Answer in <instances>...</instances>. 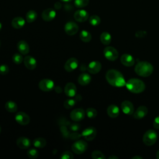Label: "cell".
Here are the masks:
<instances>
[{"instance_id":"cell-46","label":"cell","mask_w":159,"mask_h":159,"mask_svg":"<svg viewBox=\"0 0 159 159\" xmlns=\"http://www.w3.org/2000/svg\"><path fill=\"white\" fill-rule=\"evenodd\" d=\"M156 157L157 159H159V150L157 151V152L156 153Z\"/></svg>"},{"instance_id":"cell-1","label":"cell","mask_w":159,"mask_h":159,"mask_svg":"<svg viewBox=\"0 0 159 159\" xmlns=\"http://www.w3.org/2000/svg\"><path fill=\"white\" fill-rule=\"evenodd\" d=\"M106 79L111 86L115 87H122L125 85L126 83L122 74L115 69H111L107 71Z\"/></svg>"},{"instance_id":"cell-42","label":"cell","mask_w":159,"mask_h":159,"mask_svg":"<svg viewBox=\"0 0 159 159\" xmlns=\"http://www.w3.org/2000/svg\"><path fill=\"white\" fill-rule=\"evenodd\" d=\"M153 125L155 129H159V116H157L154 119L153 122Z\"/></svg>"},{"instance_id":"cell-6","label":"cell","mask_w":159,"mask_h":159,"mask_svg":"<svg viewBox=\"0 0 159 159\" xmlns=\"http://www.w3.org/2000/svg\"><path fill=\"white\" fill-rule=\"evenodd\" d=\"M105 58L109 61H115L119 57V53L117 50L113 47L107 46L104 48L103 51Z\"/></svg>"},{"instance_id":"cell-36","label":"cell","mask_w":159,"mask_h":159,"mask_svg":"<svg viewBox=\"0 0 159 159\" xmlns=\"http://www.w3.org/2000/svg\"><path fill=\"white\" fill-rule=\"evenodd\" d=\"M91 157L93 159H105V156L101 151L94 150L91 153Z\"/></svg>"},{"instance_id":"cell-3","label":"cell","mask_w":159,"mask_h":159,"mask_svg":"<svg viewBox=\"0 0 159 159\" xmlns=\"http://www.w3.org/2000/svg\"><path fill=\"white\" fill-rule=\"evenodd\" d=\"M135 72L140 76L147 77L152 75L153 71V66L147 61H140L135 66Z\"/></svg>"},{"instance_id":"cell-10","label":"cell","mask_w":159,"mask_h":159,"mask_svg":"<svg viewBox=\"0 0 159 159\" xmlns=\"http://www.w3.org/2000/svg\"><path fill=\"white\" fill-rule=\"evenodd\" d=\"M15 120L19 124L26 125L30 122V117L27 114L24 112H18L15 116Z\"/></svg>"},{"instance_id":"cell-7","label":"cell","mask_w":159,"mask_h":159,"mask_svg":"<svg viewBox=\"0 0 159 159\" xmlns=\"http://www.w3.org/2000/svg\"><path fill=\"white\" fill-rule=\"evenodd\" d=\"M39 88L40 90L45 92L50 91L54 88V82L50 79H43L39 82Z\"/></svg>"},{"instance_id":"cell-12","label":"cell","mask_w":159,"mask_h":159,"mask_svg":"<svg viewBox=\"0 0 159 159\" xmlns=\"http://www.w3.org/2000/svg\"><path fill=\"white\" fill-rule=\"evenodd\" d=\"M78 66V61L76 58L72 57L66 60L64 65L65 70L68 72H71L75 70Z\"/></svg>"},{"instance_id":"cell-44","label":"cell","mask_w":159,"mask_h":159,"mask_svg":"<svg viewBox=\"0 0 159 159\" xmlns=\"http://www.w3.org/2000/svg\"><path fill=\"white\" fill-rule=\"evenodd\" d=\"M143 158L140 156H135L132 158V159H142Z\"/></svg>"},{"instance_id":"cell-25","label":"cell","mask_w":159,"mask_h":159,"mask_svg":"<svg viewBox=\"0 0 159 159\" xmlns=\"http://www.w3.org/2000/svg\"><path fill=\"white\" fill-rule=\"evenodd\" d=\"M25 21L21 17H14L11 22L12 26L16 29H19L22 28L25 25Z\"/></svg>"},{"instance_id":"cell-14","label":"cell","mask_w":159,"mask_h":159,"mask_svg":"<svg viewBox=\"0 0 159 159\" xmlns=\"http://www.w3.org/2000/svg\"><path fill=\"white\" fill-rule=\"evenodd\" d=\"M74 18L77 22H83L87 20L89 18V14L84 9H79L75 12Z\"/></svg>"},{"instance_id":"cell-31","label":"cell","mask_w":159,"mask_h":159,"mask_svg":"<svg viewBox=\"0 0 159 159\" xmlns=\"http://www.w3.org/2000/svg\"><path fill=\"white\" fill-rule=\"evenodd\" d=\"M89 22L93 26H97L101 23V19L97 15H93L89 17Z\"/></svg>"},{"instance_id":"cell-23","label":"cell","mask_w":159,"mask_h":159,"mask_svg":"<svg viewBox=\"0 0 159 159\" xmlns=\"http://www.w3.org/2000/svg\"><path fill=\"white\" fill-rule=\"evenodd\" d=\"M91 81V76L88 73H83L79 75L78 78V82L81 86H86L90 83Z\"/></svg>"},{"instance_id":"cell-43","label":"cell","mask_w":159,"mask_h":159,"mask_svg":"<svg viewBox=\"0 0 159 159\" xmlns=\"http://www.w3.org/2000/svg\"><path fill=\"white\" fill-rule=\"evenodd\" d=\"M119 158L115 155H111L108 157V159H118Z\"/></svg>"},{"instance_id":"cell-30","label":"cell","mask_w":159,"mask_h":159,"mask_svg":"<svg viewBox=\"0 0 159 159\" xmlns=\"http://www.w3.org/2000/svg\"><path fill=\"white\" fill-rule=\"evenodd\" d=\"M80 38L81 40L84 42H89L91 41V40L92 39V36H91V34H90V32H89L87 30H83L80 32Z\"/></svg>"},{"instance_id":"cell-29","label":"cell","mask_w":159,"mask_h":159,"mask_svg":"<svg viewBox=\"0 0 159 159\" xmlns=\"http://www.w3.org/2000/svg\"><path fill=\"white\" fill-rule=\"evenodd\" d=\"M37 17V14L34 10L29 11L25 15L26 20L29 23H32L34 22L36 20Z\"/></svg>"},{"instance_id":"cell-18","label":"cell","mask_w":159,"mask_h":159,"mask_svg":"<svg viewBox=\"0 0 159 159\" xmlns=\"http://www.w3.org/2000/svg\"><path fill=\"white\" fill-rule=\"evenodd\" d=\"M101 68L102 65L99 61H93L88 64L87 70L91 74H96L101 71Z\"/></svg>"},{"instance_id":"cell-13","label":"cell","mask_w":159,"mask_h":159,"mask_svg":"<svg viewBox=\"0 0 159 159\" xmlns=\"http://www.w3.org/2000/svg\"><path fill=\"white\" fill-rule=\"evenodd\" d=\"M121 109L122 112L126 115H132L134 112V107L133 104L127 100L124 101L121 105Z\"/></svg>"},{"instance_id":"cell-48","label":"cell","mask_w":159,"mask_h":159,"mask_svg":"<svg viewBox=\"0 0 159 159\" xmlns=\"http://www.w3.org/2000/svg\"><path fill=\"white\" fill-rule=\"evenodd\" d=\"M1 127H0V133H1Z\"/></svg>"},{"instance_id":"cell-11","label":"cell","mask_w":159,"mask_h":159,"mask_svg":"<svg viewBox=\"0 0 159 159\" xmlns=\"http://www.w3.org/2000/svg\"><path fill=\"white\" fill-rule=\"evenodd\" d=\"M64 29L68 35H74L78 32L79 27L75 22L70 21L65 24Z\"/></svg>"},{"instance_id":"cell-49","label":"cell","mask_w":159,"mask_h":159,"mask_svg":"<svg viewBox=\"0 0 159 159\" xmlns=\"http://www.w3.org/2000/svg\"><path fill=\"white\" fill-rule=\"evenodd\" d=\"M0 46H1V41H0Z\"/></svg>"},{"instance_id":"cell-24","label":"cell","mask_w":159,"mask_h":159,"mask_svg":"<svg viewBox=\"0 0 159 159\" xmlns=\"http://www.w3.org/2000/svg\"><path fill=\"white\" fill-rule=\"evenodd\" d=\"M107 114L111 118H116L119 114V109L116 104H111L107 109Z\"/></svg>"},{"instance_id":"cell-2","label":"cell","mask_w":159,"mask_h":159,"mask_svg":"<svg viewBox=\"0 0 159 159\" xmlns=\"http://www.w3.org/2000/svg\"><path fill=\"white\" fill-rule=\"evenodd\" d=\"M127 89L131 93L138 94L143 92L145 89L144 82L137 78L129 79L125 85Z\"/></svg>"},{"instance_id":"cell-26","label":"cell","mask_w":159,"mask_h":159,"mask_svg":"<svg viewBox=\"0 0 159 159\" xmlns=\"http://www.w3.org/2000/svg\"><path fill=\"white\" fill-rule=\"evenodd\" d=\"M112 37L111 34L107 32H103L100 35V40L104 45H109L111 42Z\"/></svg>"},{"instance_id":"cell-39","label":"cell","mask_w":159,"mask_h":159,"mask_svg":"<svg viewBox=\"0 0 159 159\" xmlns=\"http://www.w3.org/2000/svg\"><path fill=\"white\" fill-rule=\"evenodd\" d=\"M61 159H72L73 158V155L71 152L69 151H65L63 152L60 156Z\"/></svg>"},{"instance_id":"cell-33","label":"cell","mask_w":159,"mask_h":159,"mask_svg":"<svg viewBox=\"0 0 159 159\" xmlns=\"http://www.w3.org/2000/svg\"><path fill=\"white\" fill-rule=\"evenodd\" d=\"M76 101L75 99H72V98H69L66 99L64 102H63V106L65 108L67 109H70L71 108H72L76 104Z\"/></svg>"},{"instance_id":"cell-4","label":"cell","mask_w":159,"mask_h":159,"mask_svg":"<svg viewBox=\"0 0 159 159\" xmlns=\"http://www.w3.org/2000/svg\"><path fill=\"white\" fill-rule=\"evenodd\" d=\"M158 135L157 132L153 129H149L143 134L142 140L146 145L152 146L156 143Z\"/></svg>"},{"instance_id":"cell-8","label":"cell","mask_w":159,"mask_h":159,"mask_svg":"<svg viewBox=\"0 0 159 159\" xmlns=\"http://www.w3.org/2000/svg\"><path fill=\"white\" fill-rule=\"evenodd\" d=\"M86 112L82 108H77L72 110L70 112V118L72 120L79 122L82 120L85 117Z\"/></svg>"},{"instance_id":"cell-15","label":"cell","mask_w":159,"mask_h":159,"mask_svg":"<svg viewBox=\"0 0 159 159\" xmlns=\"http://www.w3.org/2000/svg\"><path fill=\"white\" fill-rule=\"evenodd\" d=\"M56 16V12L53 9L48 8L45 9L42 13V18L47 22L52 21Z\"/></svg>"},{"instance_id":"cell-34","label":"cell","mask_w":159,"mask_h":159,"mask_svg":"<svg viewBox=\"0 0 159 159\" xmlns=\"http://www.w3.org/2000/svg\"><path fill=\"white\" fill-rule=\"evenodd\" d=\"M27 155L29 158L31 159H34L38 157L39 156V152L38 150L35 148H32L28 149L27 152Z\"/></svg>"},{"instance_id":"cell-16","label":"cell","mask_w":159,"mask_h":159,"mask_svg":"<svg viewBox=\"0 0 159 159\" xmlns=\"http://www.w3.org/2000/svg\"><path fill=\"white\" fill-rule=\"evenodd\" d=\"M23 61H24L25 66L30 70H34L36 68L37 65L35 58L30 55L25 56V58H24Z\"/></svg>"},{"instance_id":"cell-9","label":"cell","mask_w":159,"mask_h":159,"mask_svg":"<svg viewBox=\"0 0 159 159\" xmlns=\"http://www.w3.org/2000/svg\"><path fill=\"white\" fill-rule=\"evenodd\" d=\"M97 134L96 129L93 127H89L84 129L82 132L81 135L84 139L88 141H91L94 139Z\"/></svg>"},{"instance_id":"cell-20","label":"cell","mask_w":159,"mask_h":159,"mask_svg":"<svg viewBox=\"0 0 159 159\" xmlns=\"http://www.w3.org/2000/svg\"><path fill=\"white\" fill-rule=\"evenodd\" d=\"M148 113V108L145 106H139L133 113V116L135 119H142L147 116Z\"/></svg>"},{"instance_id":"cell-47","label":"cell","mask_w":159,"mask_h":159,"mask_svg":"<svg viewBox=\"0 0 159 159\" xmlns=\"http://www.w3.org/2000/svg\"><path fill=\"white\" fill-rule=\"evenodd\" d=\"M1 29H2V24L0 22V30H1Z\"/></svg>"},{"instance_id":"cell-38","label":"cell","mask_w":159,"mask_h":159,"mask_svg":"<svg viewBox=\"0 0 159 159\" xmlns=\"http://www.w3.org/2000/svg\"><path fill=\"white\" fill-rule=\"evenodd\" d=\"M9 71V66L6 64H2L0 65V75H6Z\"/></svg>"},{"instance_id":"cell-41","label":"cell","mask_w":159,"mask_h":159,"mask_svg":"<svg viewBox=\"0 0 159 159\" xmlns=\"http://www.w3.org/2000/svg\"><path fill=\"white\" fill-rule=\"evenodd\" d=\"M70 128L71 130L74 132H76L80 129V125L78 123H73L70 125Z\"/></svg>"},{"instance_id":"cell-32","label":"cell","mask_w":159,"mask_h":159,"mask_svg":"<svg viewBox=\"0 0 159 159\" xmlns=\"http://www.w3.org/2000/svg\"><path fill=\"white\" fill-rule=\"evenodd\" d=\"M12 61L15 64L19 65V64H20L24 61V58H23V57H22L21 53H14L12 55Z\"/></svg>"},{"instance_id":"cell-27","label":"cell","mask_w":159,"mask_h":159,"mask_svg":"<svg viewBox=\"0 0 159 159\" xmlns=\"http://www.w3.org/2000/svg\"><path fill=\"white\" fill-rule=\"evenodd\" d=\"M32 143L35 147L41 148H43L46 145L47 141L44 138L38 137L35 139L33 140Z\"/></svg>"},{"instance_id":"cell-19","label":"cell","mask_w":159,"mask_h":159,"mask_svg":"<svg viewBox=\"0 0 159 159\" xmlns=\"http://www.w3.org/2000/svg\"><path fill=\"white\" fill-rule=\"evenodd\" d=\"M16 145L20 149H27L31 145V141L29 138L20 137L17 139Z\"/></svg>"},{"instance_id":"cell-28","label":"cell","mask_w":159,"mask_h":159,"mask_svg":"<svg viewBox=\"0 0 159 159\" xmlns=\"http://www.w3.org/2000/svg\"><path fill=\"white\" fill-rule=\"evenodd\" d=\"M17 104L12 101H9L5 104V109L7 111L9 112H15L17 111Z\"/></svg>"},{"instance_id":"cell-22","label":"cell","mask_w":159,"mask_h":159,"mask_svg":"<svg viewBox=\"0 0 159 159\" xmlns=\"http://www.w3.org/2000/svg\"><path fill=\"white\" fill-rule=\"evenodd\" d=\"M17 48L20 53L22 55H27L29 52V46L27 42L25 40H21L17 43Z\"/></svg>"},{"instance_id":"cell-40","label":"cell","mask_w":159,"mask_h":159,"mask_svg":"<svg viewBox=\"0 0 159 159\" xmlns=\"http://www.w3.org/2000/svg\"><path fill=\"white\" fill-rule=\"evenodd\" d=\"M147 32L145 30H138L135 33V37L137 38H143L147 35Z\"/></svg>"},{"instance_id":"cell-37","label":"cell","mask_w":159,"mask_h":159,"mask_svg":"<svg viewBox=\"0 0 159 159\" xmlns=\"http://www.w3.org/2000/svg\"><path fill=\"white\" fill-rule=\"evenodd\" d=\"M89 3V0H75V5L76 7L82 8L86 6Z\"/></svg>"},{"instance_id":"cell-17","label":"cell","mask_w":159,"mask_h":159,"mask_svg":"<svg viewBox=\"0 0 159 159\" xmlns=\"http://www.w3.org/2000/svg\"><path fill=\"white\" fill-rule=\"evenodd\" d=\"M64 92L65 94L70 98L75 96L77 93V89L75 84L73 83H68L65 86Z\"/></svg>"},{"instance_id":"cell-45","label":"cell","mask_w":159,"mask_h":159,"mask_svg":"<svg viewBox=\"0 0 159 159\" xmlns=\"http://www.w3.org/2000/svg\"><path fill=\"white\" fill-rule=\"evenodd\" d=\"M60 1L63 2H71L72 0H60Z\"/></svg>"},{"instance_id":"cell-21","label":"cell","mask_w":159,"mask_h":159,"mask_svg":"<svg viewBox=\"0 0 159 159\" xmlns=\"http://www.w3.org/2000/svg\"><path fill=\"white\" fill-rule=\"evenodd\" d=\"M120 61L122 64L125 66H132L135 63L134 58L128 53L123 54L120 57Z\"/></svg>"},{"instance_id":"cell-5","label":"cell","mask_w":159,"mask_h":159,"mask_svg":"<svg viewBox=\"0 0 159 159\" xmlns=\"http://www.w3.org/2000/svg\"><path fill=\"white\" fill-rule=\"evenodd\" d=\"M88 148V143L81 140H77L71 146V149L73 152L78 155L83 153Z\"/></svg>"},{"instance_id":"cell-35","label":"cell","mask_w":159,"mask_h":159,"mask_svg":"<svg viewBox=\"0 0 159 159\" xmlns=\"http://www.w3.org/2000/svg\"><path fill=\"white\" fill-rule=\"evenodd\" d=\"M86 114L88 116V117L90 119H93L96 117L98 114V112L96 110V109L93 107H89L86 110Z\"/></svg>"}]
</instances>
